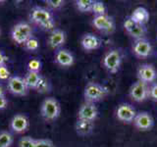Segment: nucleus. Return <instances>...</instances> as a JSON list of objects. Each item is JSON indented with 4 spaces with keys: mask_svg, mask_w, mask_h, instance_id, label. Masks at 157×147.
Masks as SVG:
<instances>
[{
    "mask_svg": "<svg viewBox=\"0 0 157 147\" xmlns=\"http://www.w3.org/2000/svg\"><path fill=\"white\" fill-rule=\"evenodd\" d=\"M29 20L44 31H53L55 27V21L51 11L44 7H33L29 13Z\"/></svg>",
    "mask_w": 157,
    "mask_h": 147,
    "instance_id": "f257e3e1",
    "label": "nucleus"
},
{
    "mask_svg": "<svg viewBox=\"0 0 157 147\" xmlns=\"http://www.w3.org/2000/svg\"><path fill=\"white\" fill-rule=\"evenodd\" d=\"M108 94H109V90L106 86L93 81L88 82L83 90V97L86 102L94 103V104L95 102L103 100Z\"/></svg>",
    "mask_w": 157,
    "mask_h": 147,
    "instance_id": "f03ea898",
    "label": "nucleus"
},
{
    "mask_svg": "<svg viewBox=\"0 0 157 147\" xmlns=\"http://www.w3.org/2000/svg\"><path fill=\"white\" fill-rule=\"evenodd\" d=\"M61 114V105L54 97L45 98L40 105V115L47 122H52L58 119Z\"/></svg>",
    "mask_w": 157,
    "mask_h": 147,
    "instance_id": "7ed1b4c3",
    "label": "nucleus"
},
{
    "mask_svg": "<svg viewBox=\"0 0 157 147\" xmlns=\"http://www.w3.org/2000/svg\"><path fill=\"white\" fill-rule=\"evenodd\" d=\"M33 36V28L26 22H20L12 28L11 37L15 43L25 44Z\"/></svg>",
    "mask_w": 157,
    "mask_h": 147,
    "instance_id": "20e7f679",
    "label": "nucleus"
},
{
    "mask_svg": "<svg viewBox=\"0 0 157 147\" xmlns=\"http://www.w3.org/2000/svg\"><path fill=\"white\" fill-rule=\"evenodd\" d=\"M123 56L119 49H111L102 59V65L105 70L111 74H116L120 70Z\"/></svg>",
    "mask_w": 157,
    "mask_h": 147,
    "instance_id": "39448f33",
    "label": "nucleus"
},
{
    "mask_svg": "<svg viewBox=\"0 0 157 147\" xmlns=\"http://www.w3.org/2000/svg\"><path fill=\"white\" fill-rule=\"evenodd\" d=\"M130 97L136 102H144L149 98V85L140 81H137L132 85L130 91Z\"/></svg>",
    "mask_w": 157,
    "mask_h": 147,
    "instance_id": "423d86ee",
    "label": "nucleus"
},
{
    "mask_svg": "<svg viewBox=\"0 0 157 147\" xmlns=\"http://www.w3.org/2000/svg\"><path fill=\"white\" fill-rule=\"evenodd\" d=\"M7 89L10 93L16 96H25L28 94L29 88L25 82L24 77L19 76H11L7 81Z\"/></svg>",
    "mask_w": 157,
    "mask_h": 147,
    "instance_id": "0eeeda50",
    "label": "nucleus"
},
{
    "mask_svg": "<svg viewBox=\"0 0 157 147\" xmlns=\"http://www.w3.org/2000/svg\"><path fill=\"white\" fill-rule=\"evenodd\" d=\"M92 26L103 33H112L116 28L114 19L109 15L94 16L92 20Z\"/></svg>",
    "mask_w": 157,
    "mask_h": 147,
    "instance_id": "6e6552de",
    "label": "nucleus"
},
{
    "mask_svg": "<svg viewBox=\"0 0 157 147\" xmlns=\"http://www.w3.org/2000/svg\"><path fill=\"white\" fill-rule=\"evenodd\" d=\"M132 53L140 59H145L151 56L152 52H153V46L149 40L146 38H141L135 40L132 43Z\"/></svg>",
    "mask_w": 157,
    "mask_h": 147,
    "instance_id": "1a4fd4ad",
    "label": "nucleus"
},
{
    "mask_svg": "<svg viewBox=\"0 0 157 147\" xmlns=\"http://www.w3.org/2000/svg\"><path fill=\"white\" fill-rule=\"evenodd\" d=\"M136 116V109L129 103H122L116 109V118L124 124H132Z\"/></svg>",
    "mask_w": 157,
    "mask_h": 147,
    "instance_id": "9d476101",
    "label": "nucleus"
},
{
    "mask_svg": "<svg viewBox=\"0 0 157 147\" xmlns=\"http://www.w3.org/2000/svg\"><path fill=\"white\" fill-rule=\"evenodd\" d=\"M136 77L139 78V81L149 85V83H152L156 81L157 71L153 65H150V64H144V65H140L139 68H137Z\"/></svg>",
    "mask_w": 157,
    "mask_h": 147,
    "instance_id": "9b49d317",
    "label": "nucleus"
},
{
    "mask_svg": "<svg viewBox=\"0 0 157 147\" xmlns=\"http://www.w3.org/2000/svg\"><path fill=\"white\" fill-rule=\"evenodd\" d=\"M136 130L141 131L150 130L154 126V119L148 112H139L132 122Z\"/></svg>",
    "mask_w": 157,
    "mask_h": 147,
    "instance_id": "f8f14e48",
    "label": "nucleus"
},
{
    "mask_svg": "<svg viewBox=\"0 0 157 147\" xmlns=\"http://www.w3.org/2000/svg\"><path fill=\"white\" fill-rule=\"evenodd\" d=\"M98 109L94 103L85 102L78 111V119L94 122L98 117Z\"/></svg>",
    "mask_w": 157,
    "mask_h": 147,
    "instance_id": "ddd939ff",
    "label": "nucleus"
},
{
    "mask_svg": "<svg viewBox=\"0 0 157 147\" xmlns=\"http://www.w3.org/2000/svg\"><path fill=\"white\" fill-rule=\"evenodd\" d=\"M29 126L28 117L24 114H16L10 121V130L15 134H24Z\"/></svg>",
    "mask_w": 157,
    "mask_h": 147,
    "instance_id": "4468645a",
    "label": "nucleus"
},
{
    "mask_svg": "<svg viewBox=\"0 0 157 147\" xmlns=\"http://www.w3.org/2000/svg\"><path fill=\"white\" fill-rule=\"evenodd\" d=\"M66 32L59 28H54L51 31L47 38V45L52 49H58L62 47L66 42Z\"/></svg>",
    "mask_w": 157,
    "mask_h": 147,
    "instance_id": "2eb2a0df",
    "label": "nucleus"
},
{
    "mask_svg": "<svg viewBox=\"0 0 157 147\" xmlns=\"http://www.w3.org/2000/svg\"><path fill=\"white\" fill-rule=\"evenodd\" d=\"M54 61L59 66L68 68L74 65L75 57L67 49H59V50L56 51L55 55H54Z\"/></svg>",
    "mask_w": 157,
    "mask_h": 147,
    "instance_id": "dca6fc26",
    "label": "nucleus"
},
{
    "mask_svg": "<svg viewBox=\"0 0 157 147\" xmlns=\"http://www.w3.org/2000/svg\"><path fill=\"white\" fill-rule=\"evenodd\" d=\"M81 45L86 51H93L100 47L101 40L94 33H86L82 36Z\"/></svg>",
    "mask_w": 157,
    "mask_h": 147,
    "instance_id": "f3484780",
    "label": "nucleus"
},
{
    "mask_svg": "<svg viewBox=\"0 0 157 147\" xmlns=\"http://www.w3.org/2000/svg\"><path fill=\"white\" fill-rule=\"evenodd\" d=\"M75 130L78 135L87 136L91 134L93 130H94V122L77 119L75 124Z\"/></svg>",
    "mask_w": 157,
    "mask_h": 147,
    "instance_id": "a211bd4d",
    "label": "nucleus"
},
{
    "mask_svg": "<svg viewBox=\"0 0 157 147\" xmlns=\"http://www.w3.org/2000/svg\"><path fill=\"white\" fill-rule=\"evenodd\" d=\"M131 19L139 24H144L149 21V12L144 7H137L131 14Z\"/></svg>",
    "mask_w": 157,
    "mask_h": 147,
    "instance_id": "6ab92c4d",
    "label": "nucleus"
},
{
    "mask_svg": "<svg viewBox=\"0 0 157 147\" xmlns=\"http://www.w3.org/2000/svg\"><path fill=\"white\" fill-rule=\"evenodd\" d=\"M41 77L42 76L40 75V73L28 71L26 76L24 77V80H25V82H26L29 89H36Z\"/></svg>",
    "mask_w": 157,
    "mask_h": 147,
    "instance_id": "aec40b11",
    "label": "nucleus"
},
{
    "mask_svg": "<svg viewBox=\"0 0 157 147\" xmlns=\"http://www.w3.org/2000/svg\"><path fill=\"white\" fill-rule=\"evenodd\" d=\"M146 32H147V29H146V27L144 26V24H136V27L132 28L131 32H128V34H129L132 38H134L135 40H137V39L145 38Z\"/></svg>",
    "mask_w": 157,
    "mask_h": 147,
    "instance_id": "412c9836",
    "label": "nucleus"
},
{
    "mask_svg": "<svg viewBox=\"0 0 157 147\" xmlns=\"http://www.w3.org/2000/svg\"><path fill=\"white\" fill-rule=\"evenodd\" d=\"M14 137L8 130L0 131V147H10L13 144Z\"/></svg>",
    "mask_w": 157,
    "mask_h": 147,
    "instance_id": "4be33fe9",
    "label": "nucleus"
},
{
    "mask_svg": "<svg viewBox=\"0 0 157 147\" xmlns=\"http://www.w3.org/2000/svg\"><path fill=\"white\" fill-rule=\"evenodd\" d=\"M91 12L94 14V16H103V15H107V8L102 1L94 0L93 1Z\"/></svg>",
    "mask_w": 157,
    "mask_h": 147,
    "instance_id": "5701e85b",
    "label": "nucleus"
},
{
    "mask_svg": "<svg viewBox=\"0 0 157 147\" xmlns=\"http://www.w3.org/2000/svg\"><path fill=\"white\" fill-rule=\"evenodd\" d=\"M76 7L82 13H88L91 12L93 0H77L75 2Z\"/></svg>",
    "mask_w": 157,
    "mask_h": 147,
    "instance_id": "b1692460",
    "label": "nucleus"
},
{
    "mask_svg": "<svg viewBox=\"0 0 157 147\" xmlns=\"http://www.w3.org/2000/svg\"><path fill=\"white\" fill-rule=\"evenodd\" d=\"M36 90L39 93H47L51 90V83L49 82V81L46 77H44L42 76Z\"/></svg>",
    "mask_w": 157,
    "mask_h": 147,
    "instance_id": "393cba45",
    "label": "nucleus"
},
{
    "mask_svg": "<svg viewBox=\"0 0 157 147\" xmlns=\"http://www.w3.org/2000/svg\"><path fill=\"white\" fill-rule=\"evenodd\" d=\"M36 140L32 136H23L18 142V147H34Z\"/></svg>",
    "mask_w": 157,
    "mask_h": 147,
    "instance_id": "a878e982",
    "label": "nucleus"
},
{
    "mask_svg": "<svg viewBox=\"0 0 157 147\" xmlns=\"http://www.w3.org/2000/svg\"><path fill=\"white\" fill-rule=\"evenodd\" d=\"M40 70H41V62L38 59H32L28 63V71L40 73Z\"/></svg>",
    "mask_w": 157,
    "mask_h": 147,
    "instance_id": "bb28decb",
    "label": "nucleus"
},
{
    "mask_svg": "<svg viewBox=\"0 0 157 147\" xmlns=\"http://www.w3.org/2000/svg\"><path fill=\"white\" fill-rule=\"evenodd\" d=\"M25 48L29 51H36L39 48V42L36 37H31L29 40L24 44Z\"/></svg>",
    "mask_w": 157,
    "mask_h": 147,
    "instance_id": "cd10ccee",
    "label": "nucleus"
},
{
    "mask_svg": "<svg viewBox=\"0 0 157 147\" xmlns=\"http://www.w3.org/2000/svg\"><path fill=\"white\" fill-rule=\"evenodd\" d=\"M34 147H55V144L51 139L48 138H39L36 140Z\"/></svg>",
    "mask_w": 157,
    "mask_h": 147,
    "instance_id": "c85d7f7f",
    "label": "nucleus"
},
{
    "mask_svg": "<svg viewBox=\"0 0 157 147\" xmlns=\"http://www.w3.org/2000/svg\"><path fill=\"white\" fill-rule=\"evenodd\" d=\"M45 3L49 8H51L53 10H56V9L63 7L65 2H64L63 0H46Z\"/></svg>",
    "mask_w": 157,
    "mask_h": 147,
    "instance_id": "c756f323",
    "label": "nucleus"
},
{
    "mask_svg": "<svg viewBox=\"0 0 157 147\" xmlns=\"http://www.w3.org/2000/svg\"><path fill=\"white\" fill-rule=\"evenodd\" d=\"M136 23H135L131 19V17H128L125 19V21H124V24H123V26H124V28H125V31L127 32V33L131 32L132 28H134L136 27Z\"/></svg>",
    "mask_w": 157,
    "mask_h": 147,
    "instance_id": "7c9ffc66",
    "label": "nucleus"
},
{
    "mask_svg": "<svg viewBox=\"0 0 157 147\" xmlns=\"http://www.w3.org/2000/svg\"><path fill=\"white\" fill-rule=\"evenodd\" d=\"M10 77H11L10 76V71L7 68V66L6 65L0 66V80H2V81L7 80L8 81Z\"/></svg>",
    "mask_w": 157,
    "mask_h": 147,
    "instance_id": "2f4dec72",
    "label": "nucleus"
},
{
    "mask_svg": "<svg viewBox=\"0 0 157 147\" xmlns=\"http://www.w3.org/2000/svg\"><path fill=\"white\" fill-rule=\"evenodd\" d=\"M149 98L153 101H157V82L149 86Z\"/></svg>",
    "mask_w": 157,
    "mask_h": 147,
    "instance_id": "473e14b6",
    "label": "nucleus"
},
{
    "mask_svg": "<svg viewBox=\"0 0 157 147\" xmlns=\"http://www.w3.org/2000/svg\"><path fill=\"white\" fill-rule=\"evenodd\" d=\"M8 61H9V58L6 56V54H5L2 50H0V66L6 65Z\"/></svg>",
    "mask_w": 157,
    "mask_h": 147,
    "instance_id": "72a5a7b5",
    "label": "nucleus"
},
{
    "mask_svg": "<svg viewBox=\"0 0 157 147\" xmlns=\"http://www.w3.org/2000/svg\"><path fill=\"white\" fill-rule=\"evenodd\" d=\"M8 105V99L5 96H0V110H4L6 109V107Z\"/></svg>",
    "mask_w": 157,
    "mask_h": 147,
    "instance_id": "f704fd0d",
    "label": "nucleus"
},
{
    "mask_svg": "<svg viewBox=\"0 0 157 147\" xmlns=\"http://www.w3.org/2000/svg\"><path fill=\"white\" fill-rule=\"evenodd\" d=\"M6 94H5V90H4V88L3 86L0 85V96H5Z\"/></svg>",
    "mask_w": 157,
    "mask_h": 147,
    "instance_id": "c9c22d12",
    "label": "nucleus"
}]
</instances>
